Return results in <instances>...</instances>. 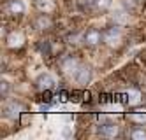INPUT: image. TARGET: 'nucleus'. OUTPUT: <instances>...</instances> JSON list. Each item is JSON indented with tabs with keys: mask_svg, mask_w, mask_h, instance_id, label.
<instances>
[{
	"mask_svg": "<svg viewBox=\"0 0 146 140\" xmlns=\"http://www.w3.org/2000/svg\"><path fill=\"white\" fill-rule=\"evenodd\" d=\"M102 40L106 42L109 47H120L121 46V40H123V34L121 30L118 28V25H114L111 28H108L106 32L102 34Z\"/></svg>",
	"mask_w": 146,
	"mask_h": 140,
	"instance_id": "f257e3e1",
	"label": "nucleus"
},
{
	"mask_svg": "<svg viewBox=\"0 0 146 140\" xmlns=\"http://www.w3.org/2000/svg\"><path fill=\"white\" fill-rule=\"evenodd\" d=\"M62 70H64V74L65 75H69V77H70V75H74V77H76V74H78V70H79V61L76 60V58H72V56H69V58H65L64 61H62Z\"/></svg>",
	"mask_w": 146,
	"mask_h": 140,
	"instance_id": "f03ea898",
	"label": "nucleus"
},
{
	"mask_svg": "<svg viewBox=\"0 0 146 140\" xmlns=\"http://www.w3.org/2000/svg\"><path fill=\"white\" fill-rule=\"evenodd\" d=\"M25 110V107H23V103H19V102H9L5 107H4V112H5V116L7 117H18L19 114H21Z\"/></svg>",
	"mask_w": 146,
	"mask_h": 140,
	"instance_id": "7ed1b4c3",
	"label": "nucleus"
},
{
	"mask_svg": "<svg viewBox=\"0 0 146 140\" xmlns=\"http://www.w3.org/2000/svg\"><path fill=\"white\" fill-rule=\"evenodd\" d=\"M23 44H25V35L21 32H13V34H9V37H7V46L9 47L16 49V47H21Z\"/></svg>",
	"mask_w": 146,
	"mask_h": 140,
	"instance_id": "20e7f679",
	"label": "nucleus"
},
{
	"mask_svg": "<svg viewBox=\"0 0 146 140\" xmlns=\"http://www.w3.org/2000/svg\"><path fill=\"white\" fill-rule=\"evenodd\" d=\"M55 84H56L55 79L51 77L49 74H42V75H39V79H37V88H39V89H44V91L53 89Z\"/></svg>",
	"mask_w": 146,
	"mask_h": 140,
	"instance_id": "39448f33",
	"label": "nucleus"
},
{
	"mask_svg": "<svg viewBox=\"0 0 146 140\" xmlns=\"http://www.w3.org/2000/svg\"><path fill=\"white\" fill-rule=\"evenodd\" d=\"M99 135H100V137L113 138V137L118 135V126H116V124H100V126H99Z\"/></svg>",
	"mask_w": 146,
	"mask_h": 140,
	"instance_id": "423d86ee",
	"label": "nucleus"
},
{
	"mask_svg": "<svg viewBox=\"0 0 146 140\" xmlns=\"http://www.w3.org/2000/svg\"><path fill=\"white\" fill-rule=\"evenodd\" d=\"M76 81L79 84H88L92 81V70H90V67H79V70L76 74Z\"/></svg>",
	"mask_w": 146,
	"mask_h": 140,
	"instance_id": "0eeeda50",
	"label": "nucleus"
},
{
	"mask_svg": "<svg viewBox=\"0 0 146 140\" xmlns=\"http://www.w3.org/2000/svg\"><path fill=\"white\" fill-rule=\"evenodd\" d=\"M127 117H129L132 123H135V124L146 126V110H144V109H143V110H134V112L127 114Z\"/></svg>",
	"mask_w": 146,
	"mask_h": 140,
	"instance_id": "6e6552de",
	"label": "nucleus"
},
{
	"mask_svg": "<svg viewBox=\"0 0 146 140\" xmlns=\"http://www.w3.org/2000/svg\"><path fill=\"white\" fill-rule=\"evenodd\" d=\"M113 21H114V25H127L129 23V12H127V9H120L116 11V12L113 14Z\"/></svg>",
	"mask_w": 146,
	"mask_h": 140,
	"instance_id": "1a4fd4ad",
	"label": "nucleus"
},
{
	"mask_svg": "<svg viewBox=\"0 0 146 140\" xmlns=\"http://www.w3.org/2000/svg\"><path fill=\"white\" fill-rule=\"evenodd\" d=\"M100 39H102V35H100V32H97V30H90V32H86V35H85V42L88 46H97L99 42H100Z\"/></svg>",
	"mask_w": 146,
	"mask_h": 140,
	"instance_id": "9d476101",
	"label": "nucleus"
},
{
	"mask_svg": "<svg viewBox=\"0 0 146 140\" xmlns=\"http://www.w3.org/2000/svg\"><path fill=\"white\" fill-rule=\"evenodd\" d=\"M35 5L42 14H48V12H53L55 11V2L53 0H37Z\"/></svg>",
	"mask_w": 146,
	"mask_h": 140,
	"instance_id": "9b49d317",
	"label": "nucleus"
},
{
	"mask_svg": "<svg viewBox=\"0 0 146 140\" xmlns=\"http://www.w3.org/2000/svg\"><path fill=\"white\" fill-rule=\"evenodd\" d=\"M9 11H11L13 14H23L25 5H23L21 0H13V2L9 4Z\"/></svg>",
	"mask_w": 146,
	"mask_h": 140,
	"instance_id": "f8f14e48",
	"label": "nucleus"
},
{
	"mask_svg": "<svg viewBox=\"0 0 146 140\" xmlns=\"http://www.w3.org/2000/svg\"><path fill=\"white\" fill-rule=\"evenodd\" d=\"M127 102H129V105H137V103L141 102V95H139V91L129 89V91H127Z\"/></svg>",
	"mask_w": 146,
	"mask_h": 140,
	"instance_id": "ddd939ff",
	"label": "nucleus"
},
{
	"mask_svg": "<svg viewBox=\"0 0 146 140\" xmlns=\"http://www.w3.org/2000/svg\"><path fill=\"white\" fill-rule=\"evenodd\" d=\"M93 5L99 11H108L111 7V0H93Z\"/></svg>",
	"mask_w": 146,
	"mask_h": 140,
	"instance_id": "4468645a",
	"label": "nucleus"
},
{
	"mask_svg": "<svg viewBox=\"0 0 146 140\" xmlns=\"http://www.w3.org/2000/svg\"><path fill=\"white\" fill-rule=\"evenodd\" d=\"M51 25V21H49V18H46L44 14L40 16V18H37V21H35V28H48Z\"/></svg>",
	"mask_w": 146,
	"mask_h": 140,
	"instance_id": "2eb2a0df",
	"label": "nucleus"
},
{
	"mask_svg": "<svg viewBox=\"0 0 146 140\" xmlns=\"http://www.w3.org/2000/svg\"><path fill=\"white\" fill-rule=\"evenodd\" d=\"M130 138H134V140H146V131L144 130H132L130 131Z\"/></svg>",
	"mask_w": 146,
	"mask_h": 140,
	"instance_id": "dca6fc26",
	"label": "nucleus"
},
{
	"mask_svg": "<svg viewBox=\"0 0 146 140\" xmlns=\"http://www.w3.org/2000/svg\"><path fill=\"white\" fill-rule=\"evenodd\" d=\"M0 89H2V96H7V93H9V84L7 82H2V88H0Z\"/></svg>",
	"mask_w": 146,
	"mask_h": 140,
	"instance_id": "f3484780",
	"label": "nucleus"
}]
</instances>
